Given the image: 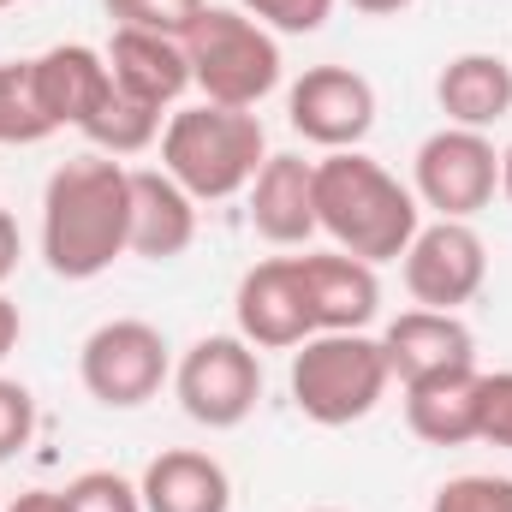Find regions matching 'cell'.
I'll list each match as a JSON object with an SVG mask.
<instances>
[{
	"mask_svg": "<svg viewBox=\"0 0 512 512\" xmlns=\"http://www.w3.org/2000/svg\"><path fill=\"white\" fill-rule=\"evenodd\" d=\"M131 251V167L114 155H78L48 173L42 256L60 280H96Z\"/></svg>",
	"mask_w": 512,
	"mask_h": 512,
	"instance_id": "obj_1",
	"label": "cell"
},
{
	"mask_svg": "<svg viewBox=\"0 0 512 512\" xmlns=\"http://www.w3.org/2000/svg\"><path fill=\"white\" fill-rule=\"evenodd\" d=\"M423 227V203L364 149H334L316 161V233L358 262H399Z\"/></svg>",
	"mask_w": 512,
	"mask_h": 512,
	"instance_id": "obj_2",
	"label": "cell"
},
{
	"mask_svg": "<svg viewBox=\"0 0 512 512\" xmlns=\"http://www.w3.org/2000/svg\"><path fill=\"white\" fill-rule=\"evenodd\" d=\"M268 161V137L251 108H179L161 131V173H173L197 203H227L251 191V179Z\"/></svg>",
	"mask_w": 512,
	"mask_h": 512,
	"instance_id": "obj_3",
	"label": "cell"
},
{
	"mask_svg": "<svg viewBox=\"0 0 512 512\" xmlns=\"http://www.w3.org/2000/svg\"><path fill=\"white\" fill-rule=\"evenodd\" d=\"M191 84L215 108H256L280 84V42L239 6H203V18L185 30Z\"/></svg>",
	"mask_w": 512,
	"mask_h": 512,
	"instance_id": "obj_4",
	"label": "cell"
},
{
	"mask_svg": "<svg viewBox=\"0 0 512 512\" xmlns=\"http://www.w3.org/2000/svg\"><path fill=\"white\" fill-rule=\"evenodd\" d=\"M387 382H393L387 352L370 334H310L292 352V405L322 429H346L370 417Z\"/></svg>",
	"mask_w": 512,
	"mask_h": 512,
	"instance_id": "obj_5",
	"label": "cell"
},
{
	"mask_svg": "<svg viewBox=\"0 0 512 512\" xmlns=\"http://www.w3.org/2000/svg\"><path fill=\"white\" fill-rule=\"evenodd\" d=\"M411 191L441 221H471L501 191V149L483 131H465V126L429 131L417 143V161H411Z\"/></svg>",
	"mask_w": 512,
	"mask_h": 512,
	"instance_id": "obj_6",
	"label": "cell"
},
{
	"mask_svg": "<svg viewBox=\"0 0 512 512\" xmlns=\"http://www.w3.org/2000/svg\"><path fill=\"white\" fill-rule=\"evenodd\" d=\"M173 387H179V405L191 423L239 429L262 399V358L245 334H209L179 358Z\"/></svg>",
	"mask_w": 512,
	"mask_h": 512,
	"instance_id": "obj_7",
	"label": "cell"
},
{
	"mask_svg": "<svg viewBox=\"0 0 512 512\" xmlns=\"http://www.w3.org/2000/svg\"><path fill=\"white\" fill-rule=\"evenodd\" d=\"M167 340L155 322H137V316H114L102 322L84 352H78V376H84V393L114 405V411H131L143 399H155L161 382H167Z\"/></svg>",
	"mask_w": 512,
	"mask_h": 512,
	"instance_id": "obj_8",
	"label": "cell"
},
{
	"mask_svg": "<svg viewBox=\"0 0 512 512\" xmlns=\"http://www.w3.org/2000/svg\"><path fill=\"white\" fill-rule=\"evenodd\" d=\"M405 292L417 310H459L483 292L489 280V245L477 239L471 221H429L405 245Z\"/></svg>",
	"mask_w": 512,
	"mask_h": 512,
	"instance_id": "obj_9",
	"label": "cell"
},
{
	"mask_svg": "<svg viewBox=\"0 0 512 512\" xmlns=\"http://www.w3.org/2000/svg\"><path fill=\"white\" fill-rule=\"evenodd\" d=\"M286 120L304 143L316 149H358L376 126V84L352 66H310L292 96H286Z\"/></svg>",
	"mask_w": 512,
	"mask_h": 512,
	"instance_id": "obj_10",
	"label": "cell"
},
{
	"mask_svg": "<svg viewBox=\"0 0 512 512\" xmlns=\"http://www.w3.org/2000/svg\"><path fill=\"white\" fill-rule=\"evenodd\" d=\"M233 316H239V334L251 340L256 352H292V346H304L316 334L292 256H274V262L245 268V280L233 292Z\"/></svg>",
	"mask_w": 512,
	"mask_h": 512,
	"instance_id": "obj_11",
	"label": "cell"
},
{
	"mask_svg": "<svg viewBox=\"0 0 512 512\" xmlns=\"http://www.w3.org/2000/svg\"><path fill=\"white\" fill-rule=\"evenodd\" d=\"M298 262V286L310 304L316 334H364L382 310V280L370 262L346 251H316V256H292Z\"/></svg>",
	"mask_w": 512,
	"mask_h": 512,
	"instance_id": "obj_12",
	"label": "cell"
},
{
	"mask_svg": "<svg viewBox=\"0 0 512 512\" xmlns=\"http://www.w3.org/2000/svg\"><path fill=\"white\" fill-rule=\"evenodd\" d=\"M382 352L399 387L453 376V370H477V340L459 322V310H405V316H393L382 334Z\"/></svg>",
	"mask_w": 512,
	"mask_h": 512,
	"instance_id": "obj_13",
	"label": "cell"
},
{
	"mask_svg": "<svg viewBox=\"0 0 512 512\" xmlns=\"http://www.w3.org/2000/svg\"><path fill=\"white\" fill-rule=\"evenodd\" d=\"M30 84H36V102H42V114L54 120V131L60 126L84 131V120L108 102L114 72H108V54H102V48H90V42H60V48H48V54L30 60Z\"/></svg>",
	"mask_w": 512,
	"mask_h": 512,
	"instance_id": "obj_14",
	"label": "cell"
},
{
	"mask_svg": "<svg viewBox=\"0 0 512 512\" xmlns=\"http://www.w3.org/2000/svg\"><path fill=\"white\" fill-rule=\"evenodd\" d=\"M197 239V197L161 173V167H137L131 173V251L149 262H173L191 251Z\"/></svg>",
	"mask_w": 512,
	"mask_h": 512,
	"instance_id": "obj_15",
	"label": "cell"
},
{
	"mask_svg": "<svg viewBox=\"0 0 512 512\" xmlns=\"http://www.w3.org/2000/svg\"><path fill=\"white\" fill-rule=\"evenodd\" d=\"M108 72H114V90H126L131 102L143 108H173L185 90H191V60H185V42L173 36H155V30H114L108 42Z\"/></svg>",
	"mask_w": 512,
	"mask_h": 512,
	"instance_id": "obj_16",
	"label": "cell"
},
{
	"mask_svg": "<svg viewBox=\"0 0 512 512\" xmlns=\"http://www.w3.org/2000/svg\"><path fill=\"white\" fill-rule=\"evenodd\" d=\"M251 227L268 245H304L316 233V161L268 155L251 179Z\"/></svg>",
	"mask_w": 512,
	"mask_h": 512,
	"instance_id": "obj_17",
	"label": "cell"
},
{
	"mask_svg": "<svg viewBox=\"0 0 512 512\" xmlns=\"http://www.w3.org/2000/svg\"><path fill=\"white\" fill-rule=\"evenodd\" d=\"M143 512H227L233 507V483L221 471V459L197 453V447H167L149 459V471L137 477Z\"/></svg>",
	"mask_w": 512,
	"mask_h": 512,
	"instance_id": "obj_18",
	"label": "cell"
},
{
	"mask_svg": "<svg viewBox=\"0 0 512 512\" xmlns=\"http://www.w3.org/2000/svg\"><path fill=\"white\" fill-rule=\"evenodd\" d=\"M435 102H441L447 126L489 131L495 120L512 114V66L501 60V54H459V60L441 66Z\"/></svg>",
	"mask_w": 512,
	"mask_h": 512,
	"instance_id": "obj_19",
	"label": "cell"
},
{
	"mask_svg": "<svg viewBox=\"0 0 512 512\" xmlns=\"http://www.w3.org/2000/svg\"><path fill=\"white\" fill-rule=\"evenodd\" d=\"M477 387L483 370H453V376H429V382L405 387V423L417 441L429 447H465L477 441Z\"/></svg>",
	"mask_w": 512,
	"mask_h": 512,
	"instance_id": "obj_20",
	"label": "cell"
},
{
	"mask_svg": "<svg viewBox=\"0 0 512 512\" xmlns=\"http://www.w3.org/2000/svg\"><path fill=\"white\" fill-rule=\"evenodd\" d=\"M84 137L102 149V155H143L155 137H161V114L131 102L126 90H108V102L84 120Z\"/></svg>",
	"mask_w": 512,
	"mask_h": 512,
	"instance_id": "obj_21",
	"label": "cell"
},
{
	"mask_svg": "<svg viewBox=\"0 0 512 512\" xmlns=\"http://www.w3.org/2000/svg\"><path fill=\"white\" fill-rule=\"evenodd\" d=\"M54 137V120L36 102L30 60H0V143H42Z\"/></svg>",
	"mask_w": 512,
	"mask_h": 512,
	"instance_id": "obj_22",
	"label": "cell"
},
{
	"mask_svg": "<svg viewBox=\"0 0 512 512\" xmlns=\"http://www.w3.org/2000/svg\"><path fill=\"white\" fill-rule=\"evenodd\" d=\"M114 30H155V36H173L185 42V30L203 18L209 0H102Z\"/></svg>",
	"mask_w": 512,
	"mask_h": 512,
	"instance_id": "obj_23",
	"label": "cell"
},
{
	"mask_svg": "<svg viewBox=\"0 0 512 512\" xmlns=\"http://www.w3.org/2000/svg\"><path fill=\"white\" fill-rule=\"evenodd\" d=\"M429 512H512V477L465 471V477H453V483L435 489Z\"/></svg>",
	"mask_w": 512,
	"mask_h": 512,
	"instance_id": "obj_24",
	"label": "cell"
},
{
	"mask_svg": "<svg viewBox=\"0 0 512 512\" xmlns=\"http://www.w3.org/2000/svg\"><path fill=\"white\" fill-rule=\"evenodd\" d=\"M60 495H66V512H143L137 483H126L120 471H78Z\"/></svg>",
	"mask_w": 512,
	"mask_h": 512,
	"instance_id": "obj_25",
	"label": "cell"
},
{
	"mask_svg": "<svg viewBox=\"0 0 512 512\" xmlns=\"http://www.w3.org/2000/svg\"><path fill=\"white\" fill-rule=\"evenodd\" d=\"M239 12H251L256 24L274 30V36H310V30L328 24L334 0H239Z\"/></svg>",
	"mask_w": 512,
	"mask_h": 512,
	"instance_id": "obj_26",
	"label": "cell"
},
{
	"mask_svg": "<svg viewBox=\"0 0 512 512\" xmlns=\"http://www.w3.org/2000/svg\"><path fill=\"white\" fill-rule=\"evenodd\" d=\"M30 435H36V399H30V387L0 376V465L18 459L30 447Z\"/></svg>",
	"mask_w": 512,
	"mask_h": 512,
	"instance_id": "obj_27",
	"label": "cell"
},
{
	"mask_svg": "<svg viewBox=\"0 0 512 512\" xmlns=\"http://www.w3.org/2000/svg\"><path fill=\"white\" fill-rule=\"evenodd\" d=\"M477 441L512 447V370L483 376V387H477Z\"/></svg>",
	"mask_w": 512,
	"mask_h": 512,
	"instance_id": "obj_28",
	"label": "cell"
},
{
	"mask_svg": "<svg viewBox=\"0 0 512 512\" xmlns=\"http://www.w3.org/2000/svg\"><path fill=\"white\" fill-rule=\"evenodd\" d=\"M12 268H18V221L0 209V286L12 280Z\"/></svg>",
	"mask_w": 512,
	"mask_h": 512,
	"instance_id": "obj_29",
	"label": "cell"
},
{
	"mask_svg": "<svg viewBox=\"0 0 512 512\" xmlns=\"http://www.w3.org/2000/svg\"><path fill=\"white\" fill-rule=\"evenodd\" d=\"M18 334H24V322H18V304L0 292V364L12 358V346H18Z\"/></svg>",
	"mask_w": 512,
	"mask_h": 512,
	"instance_id": "obj_30",
	"label": "cell"
},
{
	"mask_svg": "<svg viewBox=\"0 0 512 512\" xmlns=\"http://www.w3.org/2000/svg\"><path fill=\"white\" fill-rule=\"evenodd\" d=\"M6 512H66V495L60 489H30V495H18Z\"/></svg>",
	"mask_w": 512,
	"mask_h": 512,
	"instance_id": "obj_31",
	"label": "cell"
},
{
	"mask_svg": "<svg viewBox=\"0 0 512 512\" xmlns=\"http://www.w3.org/2000/svg\"><path fill=\"white\" fill-rule=\"evenodd\" d=\"M358 12H370V18H393V12H405L411 0H352Z\"/></svg>",
	"mask_w": 512,
	"mask_h": 512,
	"instance_id": "obj_32",
	"label": "cell"
},
{
	"mask_svg": "<svg viewBox=\"0 0 512 512\" xmlns=\"http://www.w3.org/2000/svg\"><path fill=\"white\" fill-rule=\"evenodd\" d=\"M501 191H507V203H512V143L501 149Z\"/></svg>",
	"mask_w": 512,
	"mask_h": 512,
	"instance_id": "obj_33",
	"label": "cell"
},
{
	"mask_svg": "<svg viewBox=\"0 0 512 512\" xmlns=\"http://www.w3.org/2000/svg\"><path fill=\"white\" fill-rule=\"evenodd\" d=\"M6 6H12V0H0V12H6Z\"/></svg>",
	"mask_w": 512,
	"mask_h": 512,
	"instance_id": "obj_34",
	"label": "cell"
},
{
	"mask_svg": "<svg viewBox=\"0 0 512 512\" xmlns=\"http://www.w3.org/2000/svg\"><path fill=\"white\" fill-rule=\"evenodd\" d=\"M316 512H334V507H316Z\"/></svg>",
	"mask_w": 512,
	"mask_h": 512,
	"instance_id": "obj_35",
	"label": "cell"
}]
</instances>
